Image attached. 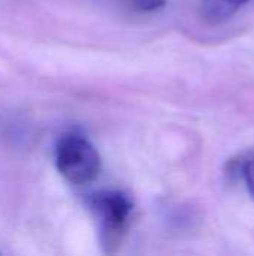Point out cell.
<instances>
[{
	"label": "cell",
	"mask_w": 254,
	"mask_h": 256,
	"mask_svg": "<svg viewBox=\"0 0 254 256\" xmlns=\"http://www.w3.org/2000/svg\"><path fill=\"white\" fill-rule=\"evenodd\" d=\"M55 165L69 183L85 184L99 176L102 162L99 152L87 138L72 134L57 142Z\"/></svg>",
	"instance_id": "cell-1"
},
{
	"label": "cell",
	"mask_w": 254,
	"mask_h": 256,
	"mask_svg": "<svg viewBox=\"0 0 254 256\" xmlns=\"http://www.w3.org/2000/svg\"><path fill=\"white\" fill-rule=\"evenodd\" d=\"M243 176L246 178L247 183V189L254 200V158L249 159L244 165H243Z\"/></svg>",
	"instance_id": "cell-5"
},
{
	"label": "cell",
	"mask_w": 254,
	"mask_h": 256,
	"mask_svg": "<svg viewBox=\"0 0 254 256\" xmlns=\"http://www.w3.org/2000/svg\"><path fill=\"white\" fill-rule=\"evenodd\" d=\"M88 206L99 220L103 244L109 250L118 243L133 212V202L120 190H100L88 198Z\"/></svg>",
	"instance_id": "cell-2"
},
{
	"label": "cell",
	"mask_w": 254,
	"mask_h": 256,
	"mask_svg": "<svg viewBox=\"0 0 254 256\" xmlns=\"http://www.w3.org/2000/svg\"><path fill=\"white\" fill-rule=\"evenodd\" d=\"M166 0H132V6L139 12H154L162 9Z\"/></svg>",
	"instance_id": "cell-4"
},
{
	"label": "cell",
	"mask_w": 254,
	"mask_h": 256,
	"mask_svg": "<svg viewBox=\"0 0 254 256\" xmlns=\"http://www.w3.org/2000/svg\"><path fill=\"white\" fill-rule=\"evenodd\" d=\"M247 2L250 0H202L201 10L208 22L219 24L229 20Z\"/></svg>",
	"instance_id": "cell-3"
}]
</instances>
